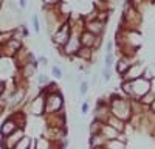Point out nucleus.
Segmentation results:
<instances>
[{
	"label": "nucleus",
	"mask_w": 155,
	"mask_h": 149,
	"mask_svg": "<svg viewBox=\"0 0 155 149\" xmlns=\"http://www.w3.org/2000/svg\"><path fill=\"white\" fill-rule=\"evenodd\" d=\"M25 137V131L23 129H17L14 131L11 135L5 137V138H2V143H0V146H2V149H14V146Z\"/></svg>",
	"instance_id": "obj_1"
},
{
	"label": "nucleus",
	"mask_w": 155,
	"mask_h": 149,
	"mask_svg": "<svg viewBox=\"0 0 155 149\" xmlns=\"http://www.w3.org/2000/svg\"><path fill=\"white\" fill-rule=\"evenodd\" d=\"M19 127H17V124H16V121L12 120L11 117H8L2 124H0V137L2 138H5V137H8V135H11L14 131H17Z\"/></svg>",
	"instance_id": "obj_2"
},
{
	"label": "nucleus",
	"mask_w": 155,
	"mask_h": 149,
	"mask_svg": "<svg viewBox=\"0 0 155 149\" xmlns=\"http://www.w3.org/2000/svg\"><path fill=\"white\" fill-rule=\"evenodd\" d=\"M36 67H37L36 62H34V64H31V62H28V64H25V65L20 68V71H22V76H23V78L34 76V74L37 73V71H36Z\"/></svg>",
	"instance_id": "obj_3"
},
{
	"label": "nucleus",
	"mask_w": 155,
	"mask_h": 149,
	"mask_svg": "<svg viewBox=\"0 0 155 149\" xmlns=\"http://www.w3.org/2000/svg\"><path fill=\"white\" fill-rule=\"evenodd\" d=\"M31 143H33V138H31L30 135H25L23 138L14 146V149H28L31 146Z\"/></svg>",
	"instance_id": "obj_4"
},
{
	"label": "nucleus",
	"mask_w": 155,
	"mask_h": 149,
	"mask_svg": "<svg viewBox=\"0 0 155 149\" xmlns=\"http://www.w3.org/2000/svg\"><path fill=\"white\" fill-rule=\"evenodd\" d=\"M48 84H50V79H48L47 74L39 73V74H37V85H39V87H47Z\"/></svg>",
	"instance_id": "obj_5"
},
{
	"label": "nucleus",
	"mask_w": 155,
	"mask_h": 149,
	"mask_svg": "<svg viewBox=\"0 0 155 149\" xmlns=\"http://www.w3.org/2000/svg\"><path fill=\"white\" fill-rule=\"evenodd\" d=\"M51 76H53L54 79H61L64 76V73H62V68L59 65H53L51 67Z\"/></svg>",
	"instance_id": "obj_6"
},
{
	"label": "nucleus",
	"mask_w": 155,
	"mask_h": 149,
	"mask_svg": "<svg viewBox=\"0 0 155 149\" xmlns=\"http://www.w3.org/2000/svg\"><path fill=\"white\" fill-rule=\"evenodd\" d=\"M113 64H115V56H113V53H110V55H104V67L112 68Z\"/></svg>",
	"instance_id": "obj_7"
},
{
	"label": "nucleus",
	"mask_w": 155,
	"mask_h": 149,
	"mask_svg": "<svg viewBox=\"0 0 155 149\" xmlns=\"http://www.w3.org/2000/svg\"><path fill=\"white\" fill-rule=\"evenodd\" d=\"M31 22H33L34 31L39 34V33H41V22H39V16H37V14H33V16H31Z\"/></svg>",
	"instance_id": "obj_8"
},
{
	"label": "nucleus",
	"mask_w": 155,
	"mask_h": 149,
	"mask_svg": "<svg viewBox=\"0 0 155 149\" xmlns=\"http://www.w3.org/2000/svg\"><path fill=\"white\" fill-rule=\"evenodd\" d=\"M101 76H102V79H104L106 82H109L110 78H112V70L107 68V67H102V70H101Z\"/></svg>",
	"instance_id": "obj_9"
},
{
	"label": "nucleus",
	"mask_w": 155,
	"mask_h": 149,
	"mask_svg": "<svg viewBox=\"0 0 155 149\" xmlns=\"http://www.w3.org/2000/svg\"><path fill=\"white\" fill-rule=\"evenodd\" d=\"M88 92V82L87 81H81L79 82V95L81 96H85Z\"/></svg>",
	"instance_id": "obj_10"
},
{
	"label": "nucleus",
	"mask_w": 155,
	"mask_h": 149,
	"mask_svg": "<svg viewBox=\"0 0 155 149\" xmlns=\"http://www.w3.org/2000/svg\"><path fill=\"white\" fill-rule=\"evenodd\" d=\"M113 44H115V41H112V39H109L107 41V44H106V55H110V53H113Z\"/></svg>",
	"instance_id": "obj_11"
},
{
	"label": "nucleus",
	"mask_w": 155,
	"mask_h": 149,
	"mask_svg": "<svg viewBox=\"0 0 155 149\" xmlns=\"http://www.w3.org/2000/svg\"><path fill=\"white\" fill-rule=\"evenodd\" d=\"M88 110H90V101L87 99L85 103H82V104H81V114H82V115H85V114H88Z\"/></svg>",
	"instance_id": "obj_12"
},
{
	"label": "nucleus",
	"mask_w": 155,
	"mask_h": 149,
	"mask_svg": "<svg viewBox=\"0 0 155 149\" xmlns=\"http://www.w3.org/2000/svg\"><path fill=\"white\" fill-rule=\"evenodd\" d=\"M36 64H41V65H48V59L45 58V56H39L37 59H36Z\"/></svg>",
	"instance_id": "obj_13"
},
{
	"label": "nucleus",
	"mask_w": 155,
	"mask_h": 149,
	"mask_svg": "<svg viewBox=\"0 0 155 149\" xmlns=\"http://www.w3.org/2000/svg\"><path fill=\"white\" fill-rule=\"evenodd\" d=\"M17 6H20V8H27L28 3H27V2H23V0H20V2L17 3Z\"/></svg>",
	"instance_id": "obj_14"
},
{
	"label": "nucleus",
	"mask_w": 155,
	"mask_h": 149,
	"mask_svg": "<svg viewBox=\"0 0 155 149\" xmlns=\"http://www.w3.org/2000/svg\"><path fill=\"white\" fill-rule=\"evenodd\" d=\"M150 107H152V110L155 112V99H153V101H152V104H150Z\"/></svg>",
	"instance_id": "obj_15"
},
{
	"label": "nucleus",
	"mask_w": 155,
	"mask_h": 149,
	"mask_svg": "<svg viewBox=\"0 0 155 149\" xmlns=\"http://www.w3.org/2000/svg\"><path fill=\"white\" fill-rule=\"evenodd\" d=\"M0 59H2V58H0Z\"/></svg>",
	"instance_id": "obj_16"
}]
</instances>
